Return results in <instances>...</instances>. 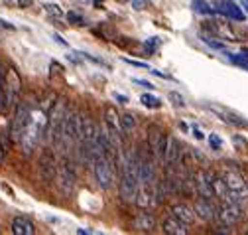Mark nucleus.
I'll return each instance as SVG.
<instances>
[{
	"label": "nucleus",
	"instance_id": "nucleus-1",
	"mask_svg": "<svg viewBox=\"0 0 248 235\" xmlns=\"http://www.w3.org/2000/svg\"><path fill=\"white\" fill-rule=\"evenodd\" d=\"M140 188V154L138 151H130L124 160V170L120 178V198L124 201L136 200V192Z\"/></svg>",
	"mask_w": 248,
	"mask_h": 235
},
{
	"label": "nucleus",
	"instance_id": "nucleus-2",
	"mask_svg": "<svg viewBox=\"0 0 248 235\" xmlns=\"http://www.w3.org/2000/svg\"><path fill=\"white\" fill-rule=\"evenodd\" d=\"M46 125H47V113L40 107V109H34L32 111V119H30V125L22 136V149H24V154H32L36 151V146L46 131Z\"/></svg>",
	"mask_w": 248,
	"mask_h": 235
},
{
	"label": "nucleus",
	"instance_id": "nucleus-3",
	"mask_svg": "<svg viewBox=\"0 0 248 235\" xmlns=\"http://www.w3.org/2000/svg\"><path fill=\"white\" fill-rule=\"evenodd\" d=\"M95 178L101 190H110L114 186V154H97L95 156Z\"/></svg>",
	"mask_w": 248,
	"mask_h": 235
},
{
	"label": "nucleus",
	"instance_id": "nucleus-4",
	"mask_svg": "<svg viewBox=\"0 0 248 235\" xmlns=\"http://www.w3.org/2000/svg\"><path fill=\"white\" fill-rule=\"evenodd\" d=\"M32 111H34V105L30 101H22L18 103V109L14 113V119H12V125H10V138L14 142H20L28 125H30V119H32Z\"/></svg>",
	"mask_w": 248,
	"mask_h": 235
},
{
	"label": "nucleus",
	"instance_id": "nucleus-5",
	"mask_svg": "<svg viewBox=\"0 0 248 235\" xmlns=\"http://www.w3.org/2000/svg\"><path fill=\"white\" fill-rule=\"evenodd\" d=\"M55 178H57L59 190L65 196H71L75 192V186H77V168H75V164L69 158H65L61 164H57Z\"/></svg>",
	"mask_w": 248,
	"mask_h": 235
},
{
	"label": "nucleus",
	"instance_id": "nucleus-6",
	"mask_svg": "<svg viewBox=\"0 0 248 235\" xmlns=\"http://www.w3.org/2000/svg\"><path fill=\"white\" fill-rule=\"evenodd\" d=\"M223 180H225V184H227L231 196H232L240 205H244V203L248 201V184L244 182V178L240 176V172L229 168V170L223 174Z\"/></svg>",
	"mask_w": 248,
	"mask_h": 235
},
{
	"label": "nucleus",
	"instance_id": "nucleus-7",
	"mask_svg": "<svg viewBox=\"0 0 248 235\" xmlns=\"http://www.w3.org/2000/svg\"><path fill=\"white\" fill-rule=\"evenodd\" d=\"M168 134L156 127V125H152L148 129V144H150V152L156 156V158H164L166 154V146H168Z\"/></svg>",
	"mask_w": 248,
	"mask_h": 235
},
{
	"label": "nucleus",
	"instance_id": "nucleus-8",
	"mask_svg": "<svg viewBox=\"0 0 248 235\" xmlns=\"http://www.w3.org/2000/svg\"><path fill=\"white\" fill-rule=\"evenodd\" d=\"M81 131H83V119H81V113L75 109H69L65 113V123H63V133L65 138L69 142H77L81 140Z\"/></svg>",
	"mask_w": 248,
	"mask_h": 235
},
{
	"label": "nucleus",
	"instance_id": "nucleus-9",
	"mask_svg": "<svg viewBox=\"0 0 248 235\" xmlns=\"http://www.w3.org/2000/svg\"><path fill=\"white\" fill-rule=\"evenodd\" d=\"M213 8L217 14H223L231 20H236V22H244V18H246L244 10L234 2V0H213Z\"/></svg>",
	"mask_w": 248,
	"mask_h": 235
},
{
	"label": "nucleus",
	"instance_id": "nucleus-10",
	"mask_svg": "<svg viewBox=\"0 0 248 235\" xmlns=\"http://www.w3.org/2000/svg\"><path fill=\"white\" fill-rule=\"evenodd\" d=\"M38 172H40V180L44 184H51L55 180V174H57V162L53 158V152L46 151L42 156H40V166H38Z\"/></svg>",
	"mask_w": 248,
	"mask_h": 235
},
{
	"label": "nucleus",
	"instance_id": "nucleus-11",
	"mask_svg": "<svg viewBox=\"0 0 248 235\" xmlns=\"http://www.w3.org/2000/svg\"><path fill=\"white\" fill-rule=\"evenodd\" d=\"M105 125H107V133H108L112 144L118 146V144H120L122 127H120V115L116 113L114 107H107V109H105Z\"/></svg>",
	"mask_w": 248,
	"mask_h": 235
},
{
	"label": "nucleus",
	"instance_id": "nucleus-12",
	"mask_svg": "<svg viewBox=\"0 0 248 235\" xmlns=\"http://www.w3.org/2000/svg\"><path fill=\"white\" fill-rule=\"evenodd\" d=\"M221 221L225 225H232L236 223L240 218H242V205L236 201V200H227V201H221Z\"/></svg>",
	"mask_w": 248,
	"mask_h": 235
},
{
	"label": "nucleus",
	"instance_id": "nucleus-13",
	"mask_svg": "<svg viewBox=\"0 0 248 235\" xmlns=\"http://www.w3.org/2000/svg\"><path fill=\"white\" fill-rule=\"evenodd\" d=\"M193 190L197 196H203V198H215V192H213V180H211V174L199 170L195 172L193 176Z\"/></svg>",
	"mask_w": 248,
	"mask_h": 235
},
{
	"label": "nucleus",
	"instance_id": "nucleus-14",
	"mask_svg": "<svg viewBox=\"0 0 248 235\" xmlns=\"http://www.w3.org/2000/svg\"><path fill=\"white\" fill-rule=\"evenodd\" d=\"M6 103H4V109H10L12 105H16V99H18V93H20V77L14 69H8L6 71Z\"/></svg>",
	"mask_w": 248,
	"mask_h": 235
},
{
	"label": "nucleus",
	"instance_id": "nucleus-15",
	"mask_svg": "<svg viewBox=\"0 0 248 235\" xmlns=\"http://www.w3.org/2000/svg\"><path fill=\"white\" fill-rule=\"evenodd\" d=\"M136 201L140 208H154L158 203V194H156V186L154 184H142L136 192Z\"/></svg>",
	"mask_w": 248,
	"mask_h": 235
},
{
	"label": "nucleus",
	"instance_id": "nucleus-16",
	"mask_svg": "<svg viewBox=\"0 0 248 235\" xmlns=\"http://www.w3.org/2000/svg\"><path fill=\"white\" fill-rule=\"evenodd\" d=\"M193 210H195V216L201 218L203 221H211L217 214L215 210V205H213V200L211 198H203V196H197V201L193 205Z\"/></svg>",
	"mask_w": 248,
	"mask_h": 235
},
{
	"label": "nucleus",
	"instance_id": "nucleus-17",
	"mask_svg": "<svg viewBox=\"0 0 248 235\" xmlns=\"http://www.w3.org/2000/svg\"><path fill=\"white\" fill-rule=\"evenodd\" d=\"M179 154H181V151H179L177 138H175V136H170V138H168V146H166V154H164L168 172H173V168H175L177 162H179Z\"/></svg>",
	"mask_w": 248,
	"mask_h": 235
},
{
	"label": "nucleus",
	"instance_id": "nucleus-18",
	"mask_svg": "<svg viewBox=\"0 0 248 235\" xmlns=\"http://www.w3.org/2000/svg\"><path fill=\"white\" fill-rule=\"evenodd\" d=\"M132 229H136V231H140V233H150V231H154L156 229V218H154L152 214H146V212H142V214H136L134 216V219H132Z\"/></svg>",
	"mask_w": 248,
	"mask_h": 235
},
{
	"label": "nucleus",
	"instance_id": "nucleus-19",
	"mask_svg": "<svg viewBox=\"0 0 248 235\" xmlns=\"http://www.w3.org/2000/svg\"><path fill=\"white\" fill-rule=\"evenodd\" d=\"M162 231L164 233H171V235H185L187 233V225L183 221H179L175 216H168L164 221H162Z\"/></svg>",
	"mask_w": 248,
	"mask_h": 235
},
{
	"label": "nucleus",
	"instance_id": "nucleus-20",
	"mask_svg": "<svg viewBox=\"0 0 248 235\" xmlns=\"http://www.w3.org/2000/svg\"><path fill=\"white\" fill-rule=\"evenodd\" d=\"M170 214L175 216V218H177L179 221H183L185 225L193 223V219H195V210L191 208V205H187V203H177V205H173Z\"/></svg>",
	"mask_w": 248,
	"mask_h": 235
},
{
	"label": "nucleus",
	"instance_id": "nucleus-21",
	"mask_svg": "<svg viewBox=\"0 0 248 235\" xmlns=\"http://www.w3.org/2000/svg\"><path fill=\"white\" fill-rule=\"evenodd\" d=\"M12 233L14 235H34L36 227H34V223L30 221L28 218L18 216V218L12 219Z\"/></svg>",
	"mask_w": 248,
	"mask_h": 235
},
{
	"label": "nucleus",
	"instance_id": "nucleus-22",
	"mask_svg": "<svg viewBox=\"0 0 248 235\" xmlns=\"http://www.w3.org/2000/svg\"><path fill=\"white\" fill-rule=\"evenodd\" d=\"M211 109H213L215 113L223 115V117H225V121H227V123H231V125H236V127H246V125H248L246 121H242V119H240L238 115H232L231 111H225V109H219V107H211Z\"/></svg>",
	"mask_w": 248,
	"mask_h": 235
},
{
	"label": "nucleus",
	"instance_id": "nucleus-23",
	"mask_svg": "<svg viewBox=\"0 0 248 235\" xmlns=\"http://www.w3.org/2000/svg\"><path fill=\"white\" fill-rule=\"evenodd\" d=\"M10 144H12V138H10V133H2L0 134V164H2L10 152Z\"/></svg>",
	"mask_w": 248,
	"mask_h": 235
},
{
	"label": "nucleus",
	"instance_id": "nucleus-24",
	"mask_svg": "<svg viewBox=\"0 0 248 235\" xmlns=\"http://www.w3.org/2000/svg\"><path fill=\"white\" fill-rule=\"evenodd\" d=\"M229 60L234 66H238V67H242V69L248 71V50H244L242 53H229Z\"/></svg>",
	"mask_w": 248,
	"mask_h": 235
},
{
	"label": "nucleus",
	"instance_id": "nucleus-25",
	"mask_svg": "<svg viewBox=\"0 0 248 235\" xmlns=\"http://www.w3.org/2000/svg\"><path fill=\"white\" fill-rule=\"evenodd\" d=\"M193 10L195 12H199V14H205V16H211V14H217L215 12V8L207 2V0H193Z\"/></svg>",
	"mask_w": 248,
	"mask_h": 235
},
{
	"label": "nucleus",
	"instance_id": "nucleus-26",
	"mask_svg": "<svg viewBox=\"0 0 248 235\" xmlns=\"http://www.w3.org/2000/svg\"><path fill=\"white\" fill-rule=\"evenodd\" d=\"M120 127H122V133H130L136 127V119L132 115L124 113V115H120Z\"/></svg>",
	"mask_w": 248,
	"mask_h": 235
},
{
	"label": "nucleus",
	"instance_id": "nucleus-27",
	"mask_svg": "<svg viewBox=\"0 0 248 235\" xmlns=\"http://www.w3.org/2000/svg\"><path fill=\"white\" fill-rule=\"evenodd\" d=\"M67 20H69V24H73V26H87L85 16H83L81 12H77V10L67 12Z\"/></svg>",
	"mask_w": 248,
	"mask_h": 235
},
{
	"label": "nucleus",
	"instance_id": "nucleus-28",
	"mask_svg": "<svg viewBox=\"0 0 248 235\" xmlns=\"http://www.w3.org/2000/svg\"><path fill=\"white\" fill-rule=\"evenodd\" d=\"M140 101H142L148 109H158V107L162 105V101H160L158 97H154V95H150V93H144V95L140 97Z\"/></svg>",
	"mask_w": 248,
	"mask_h": 235
},
{
	"label": "nucleus",
	"instance_id": "nucleus-29",
	"mask_svg": "<svg viewBox=\"0 0 248 235\" xmlns=\"http://www.w3.org/2000/svg\"><path fill=\"white\" fill-rule=\"evenodd\" d=\"M6 73L0 67V109H4V103H6Z\"/></svg>",
	"mask_w": 248,
	"mask_h": 235
},
{
	"label": "nucleus",
	"instance_id": "nucleus-30",
	"mask_svg": "<svg viewBox=\"0 0 248 235\" xmlns=\"http://www.w3.org/2000/svg\"><path fill=\"white\" fill-rule=\"evenodd\" d=\"M160 46H162V40H160V38H150V40L144 42V50H146V53H154Z\"/></svg>",
	"mask_w": 248,
	"mask_h": 235
},
{
	"label": "nucleus",
	"instance_id": "nucleus-31",
	"mask_svg": "<svg viewBox=\"0 0 248 235\" xmlns=\"http://www.w3.org/2000/svg\"><path fill=\"white\" fill-rule=\"evenodd\" d=\"M44 8H46V12H47L51 18H55V20H61V18H63V10H61L57 4H46Z\"/></svg>",
	"mask_w": 248,
	"mask_h": 235
},
{
	"label": "nucleus",
	"instance_id": "nucleus-32",
	"mask_svg": "<svg viewBox=\"0 0 248 235\" xmlns=\"http://www.w3.org/2000/svg\"><path fill=\"white\" fill-rule=\"evenodd\" d=\"M170 101H173V105L177 107V109H181L183 105H185V101H183V97L177 93V91H171L170 93Z\"/></svg>",
	"mask_w": 248,
	"mask_h": 235
},
{
	"label": "nucleus",
	"instance_id": "nucleus-33",
	"mask_svg": "<svg viewBox=\"0 0 248 235\" xmlns=\"http://www.w3.org/2000/svg\"><path fill=\"white\" fill-rule=\"evenodd\" d=\"M132 6H134V10L140 12V10H148L152 6V2H150V0H134Z\"/></svg>",
	"mask_w": 248,
	"mask_h": 235
},
{
	"label": "nucleus",
	"instance_id": "nucleus-34",
	"mask_svg": "<svg viewBox=\"0 0 248 235\" xmlns=\"http://www.w3.org/2000/svg\"><path fill=\"white\" fill-rule=\"evenodd\" d=\"M221 138L219 136H217V134H211V146H213V149H221Z\"/></svg>",
	"mask_w": 248,
	"mask_h": 235
},
{
	"label": "nucleus",
	"instance_id": "nucleus-35",
	"mask_svg": "<svg viewBox=\"0 0 248 235\" xmlns=\"http://www.w3.org/2000/svg\"><path fill=\"white\" fill-rule=\"evenodd\" d=\"M134 83H140V85H144V87H148V89H152V85H150L148 81H142V79H134Z\"/></svg>",
	"mask_w": 248,
	"mask_h": 235
},
{
	"label": "nucleus",
	"instance_id": "nucleus-36",
	"mask_svg": "<svg viewBox=\"0 0 248 235\" xmlns=\"http://www.w3.org/2000/svg\"><path fill=\"white\" fill-rule=\"evenodd\" d=\"M116 99H118L120 103H128V97H122V95H116Z\"/></svg>",
	"mask_w": 248,
	"mask_h": 235
},
{
	"label": "nucleus",
	"instance_id": "nucleus-37",
	"mask_svg": "<svg viewBox=\"0 0 248 235\" xmlns=\"http://www.w3.org/2000/svg\"><path fill=\"white\" fill-rule=\"evenodd\" d=\"M28 4H32V0H20V6H28Z\"/></svg>",
	"mask_w": 248,
	"mask_h": 235
},
{
	"label": "nucleus",
	"instance_id": "nucleus-38",
	"mask_svg": "<svg viewBox=\"0 0 248 235\" xmlns=\"http://www.w3.org/2000/svg\"><path fill=\"white\" fill-rule=\"evenodd\" d=\"M240 4H242V8L248 12V0H240Z\"/></svg>",
	"mask_w": 248,
	"mask_h": 235
},
{
	"label": "nucleus",
	"instance_id": "nucleus-39",
	"mask_svg": "<svg viewBox=\"0 0 248 235\" xmlns=\"http://www.w3.org/2000/svg\"><path fill=\"white\" fill-rule=\"evenodd\" d=\"M118 2H130V0H118Z\"/></svg>",
	"mask_w": 248,
	"mask_h": 235
}]
</instances>
